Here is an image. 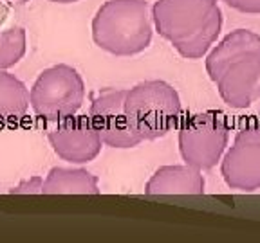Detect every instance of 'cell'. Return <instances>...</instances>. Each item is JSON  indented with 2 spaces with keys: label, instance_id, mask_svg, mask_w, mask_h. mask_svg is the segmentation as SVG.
I'll list each match as a JSON object with an SVG mask.
<instances>
[{
  "label": "cell",
  "instance_id": "1",
  "mask_svg": "<svg viewBox=\"0 0 260 243\" xmlns=\"http://www.w3.org/2000/svg\"><path fill=\"white\" fill-rule=\"evenodd\" d=\"M220 0H155L152 20L159 36L186 60H201L208 54L220 31Z\"/></svg>",
  "mask_w": 260,
  "mask_h": 243
},
{
  "label": "cell",
  "instance_id": "15",
  "mask_svg": "<svg viewBox=\"0 0 260 243\" xmlns=\"http://www.w3.org/2000/svg\"><path fill=\"white\" fill-rule=\"evenodd\" d=\"M220 2L246 15H260V0H220Z\"/></svg>",
  "mask_w": 260,
  "mask_h": 243
},
{
  "label": "cell",
  "instance_id": "11",
  "mask_svg": "<svg viewBox=\"0 0 260 243\" xmlns=\"http://www.w3.org/2000/svg\"><path fill=\"white\" fill-rule=\"evenodd\" d=\"M206 180L203 171L190 164L161 166L145 186V194H204Z\"/></svg>",
  "mask_w": 260,
  "mask_h": 243
},
{
  "label": "cell",
  "instance_id": "9",
  "mask_svg": "<svg viewBox=\"0 0 260 243\" xmlns=\"http://www.w3.org/2000/svg\"><path fill=\"white\" fill-rule=\"evenodd\" d=\"M213 83L220 99L230 108H249L260 99V54H249L233 61Z\"/></svg>",
  "mask_w": 260,
  "mask_h": 243
},
{
  "label": "cell",
  "instance_id": "7",
  "mask_svg": "<svg viewBox=\"0 0 260 243\" xmlns=\"http://www.w3.org/2000/svg\"><path fill=\"white\" fill-rule=\"evenodd\" d=\"M125 89H110L98 94L90 103L89 119L102 137L103 144L118 150H128L141 144V139L130 128L125 113Z\"/></svg>",
  "mask_w": 260,
  "mask_h": 243
},
{
  "label": "cell",
  "instance_id": "19",
  "mask_svg": "<svg viewBox=\"0 0 260 243\" xmlns=\"http://www.w3.org/2000/svg\"><path fill=\"white\" fill-rule=\"evenodd\" d=\"M4 2H9V0H0V4H4Z\"/></svg>",
  "mask_w": 260,
  "mask_h": 243
},
{
  "label": "cell",
  "instance_id": "10",
  "mask_svg": "<svg viewBox=\"0 0 260 243\" xmlns=\"http://www.w3.org/2000/svg\"><path fill=\"white\" fill-rule=\"evenodd\" d=\"M249 54H260V34L249 29H235L208 51L204 58L206 72L211 81H215L224 72L228 65Z\"/></svg>",
  "mask_w": 260,
  "mask_h": 243
},
{
  "label": "cell",
  "instance_id": "8",
  "mask_svg": "<svg viewBox=\"0 0 260 243\" xmlns=\"http://www.w3.org/2000/svg\"><path fill=\"white\" fill-rule=\"evenodd\" d=\"M47 139L54 153L71 164H87L94 160L105 146L89 115L78 113L56 123L53 130H49Z\"/></svg>",
  "mask_w": 260,
  "mask_h": 243
},
{
  "label": "cell",
  "instance_id": "3",
  "mask_svg": "<svg viewBox=\"0 0 260 243\" xmlns=\"http://www.w3.org/2000/svg\"><path fill=\"white\" fill-rule=\"evenodd\" d=\"M125 113L130 128L143 142L157 141L179 126L183 103L170 83L148 79L126 90Z\"/></svg>",
  "mask_w": 260,
  "mask_h": 243
},
{
  "label": "cell",
  "instance_id": "5",
  "mask_svg": "<svg viewBox=\"0 0 260 243\" xmlns=\"http://www.w3.org/2000/svg\"><path fill=\"white\" fill-rule=\"evenodd\" d=\"M179 153L183 160L201 171L215 168L230 146V125L217 110L188 115L179 125Z\"/></svg>",
  "mask_w": 260,
  "mask_h": 243
},
{
  "label": "cell",
  "instance_id": "14",
  "mask_svg": "<svg viewBox=\"0 0 260 243\" xmlns=\"http://www.w3.org/2000/svg\"><path fill=\"white\" fill-rule=\"evenodd\" d=\"M27 51V34L24 27H9L0 31V70L15 67Z\"/></svg>",
  "mask_w": 260,
  "mask_h": 243
},
{
  "label": "cell",
  "instance_id": "2",
  "mask_svg": "<svg viewBox=\"0 0 260 243\" xmlns=\"http://www.w3.org/2000/svg\"><path fill=\"white\" fill-rule=\"evenodd\" d=\"M98 47L114 56H134L150 47L152 8L146 0H107L90 24Z\"/></svg>",
  "mask_w": 260,
  "mask_h": 243
},
{
  "label": "cell",
  "instance_id": "17",
  "mask_svg": "<svg viewBox=\"0 0 260 243\" xmlns=\"http://www.w3.org/2000/svg\"><path fill=\"white\" fill-rule=\"evenodd\" d=\"M51 2H56V4H74L78 0H51Z\"/></svg>",
  "mask_w": 260,
  "mask_h": 243
},
{
  "label": "cell",
  "instance_id": "16",
  "mask_svg": "<svg viewBox=\"0 0 260 243\" xmlns=\"http://www.w3.org/2000/svg\"><path fill=\"white\" fill-rule=\"evenodd\" d=\"M42 186H44V178L32 177L31 180L18 184L16 187H13L9 193L11 194H27V193H42Z\"/></svg>",
  "mask_w": 260,
  "mask_h": 243
},
{
  "label": "cell",
  "instance_id": "6",
  "mask_svg": "<svg viewBox=\"0 0 260 243\" xmlns=\"http://www.w3.org/2000/svg\"><path fill=\"white\" fill-rule=\"evenodd\" d=\"M220 175L230 189H260V125H248L235 135L220 158Z\"/></svg>",
  "mask_w": 260,
  "mask_h": 243
},
{
  "label": "cell",
  "instance_id": "18",
  "mask_svg": "<svg viewBox=\"0 0 260 243\" xmlns=\"http://www.w3.org/2000/svg\"><path fill=\"white\" fill-rule=\"evenodd\" d=\"M11 4H16V6H24V4H27L29 0H9Z\"/></svg>",
  "mask_w": 260,
  "mask_h": 243
},
{
  "label": "cell",
  "instance_id": "12",
  "mask_svg": "<svg viewBox=\"0 0 260 243\" xmlns=\"http://www.w3.org/2000/svg\"><path fill=\"white\" fill-rule=\"evenodd\" d=\"M42 194H100V180L83 168H51Z\"/></svg>",
  "mask_w": 260,
  "mask_h": 243
},
{
  "label": "cell",
  "instance_id": "13",
  "mask_svg": "<svg viewBox=\"0 0 260 243\" xmlns=\"http://www.w3.org/2000/svg\"><path fill=\"white\" fill-rule=\"evenodd\" d=\"M31 106L27 87L15 74L0 70V123H20Z\"/></svg>",
  "mask_w": 260,
  "mask_h": 243
},
{
  "label": "cell",
  "instance_id": "4",
  "mask_svg": "<svg viewBox=\"0 0 260 243\" xmlns=\"http://www.w3.org/2000/svg\"><path fill=\"white\" fill-rule=\"evenodd\" d=\"M29 97L38 117L60 123L80 112L85 101V81L71 65H53L40 72L29 90Z\"/></svg>",
  "mask_w": 260,
  "mask_h": 243
}]
</instances>
